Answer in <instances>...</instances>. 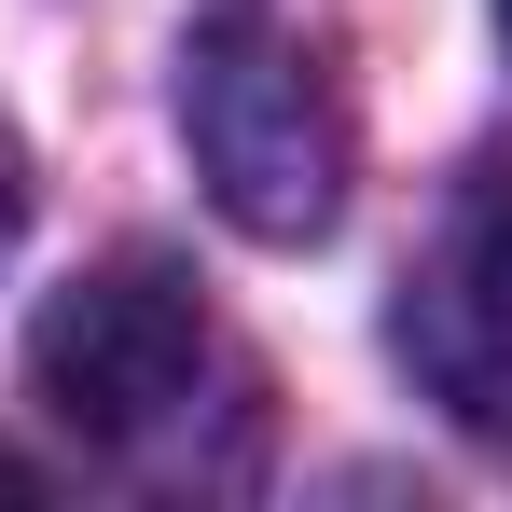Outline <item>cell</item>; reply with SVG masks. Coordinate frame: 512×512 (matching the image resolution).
Wrapping results in <instances>:
<instances>
[{
    "instance_id": "6",
    "label": "cell",
    "mask_w": 512,
    "mask_h": 512,
    "mask_svg": "<svg viewBox=\"0 0 512 512\" xmlns=\"http://www.w3.org/2000/svg\"><path fill=\"white\" fill-rule=\"evenodd\" d=\"M499 28H512V0H499Z\"/></svg>"
},
{
    "instance_id": "5",
    "label": "cell",
    "mask_w": 512,
    "mask_h": 512,
    "mask_svg": "<svg viewBox=\"0 0 512 512\" xmlns=\"http://www.w3.org/2000/svg\"><path fill=\"white\" fill-rule=\"evenodd\" d=\"M0 499H42V471H28V457H14V443H0Z\"/></svg>"
},
{
    "instance_id": "2",
    "label": "cell",
    "mask_w": 512,
    "mask_h": 512,
    "mask_svg": "<svg viewBox=\"0 0 512 512\" xmlns=\"http://www.w3.org/2000/svg\"><path fill=\"white\" fill-rule=\"evenodd\" d=\"M180 139H194L208 208L263 250H319L346 222V97L291 28H263V14L208 28L180 56Z\"/></svg>"
},
{
    "instance_id": "4",
    "label": "cell",
    "mask_w": 512,
    "mask_h": 512,
    "mask_svg": "<svg viewBox=\"0 0 512 512\" xmlns=\"http://www.w3.org/2000/svg\"><path fill=\"white\" fill-rule=\"evenodd\" d=\"M14 236H28V153H14V125H0V263H14Z\"/></svg>"
},
{
    "instance_id": "1",
    "label": "cell",
    "mask_w": 512,
    "mask_h": 512,
    "mask_svg": "<svg viewBox=\"0 0 512 512\" xmlns=\"http://www.w3.org/2000/svg\"><path fill=\"white\" fill-rule=\"evenodd\" d=\"M28 388L84 457H125V471H222V443L263 402L236 333L208 319V291L167 250L84 263L28 333Z\"/></svg>"
},
{
    "instance_id": "3",
    "label": "cell",
    "mask_w": 512,
    "mask_h": 512,
    "mask_svg": "<svg viewBox=\"0 0 512 512\" xmlns=\"http://www.w3.org/2000/svg\"><path fill=\"white\" fill-rule=\"evenodd\" d=\"M402 360L471 443H512V167H485L402 277Z\"/></svg>"
}]
</instances>
